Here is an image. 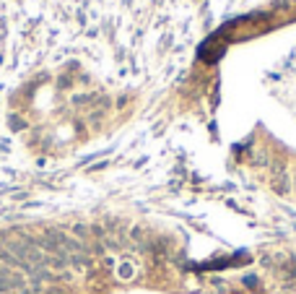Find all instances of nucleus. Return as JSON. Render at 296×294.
Segmentation results:
<instances>
[{"instance_id": "20e7f679", "label": "nucleus", "mask_w": 296, "mask_h": 294, "mask_svg": "<svg viewBox=\"0 0 296 294\" xmlns=\"http://www.w3.org/2000/svg\"><path fill=\"white\" fill-rule=\"evenodd\" d=\"M21 294H42L37 286H26V289H21Z\"/></svg>"}, {"instance_id": "7ed1b4c3", "label": "nucleus", "mask_w": 296, "mask_h": 294, "mask_svg": "<svg viewBox=\"0 0 296 294\" xmlns=\"http://www.w3.org/2000/svg\"><path fill=\"white\" fill-rule=\"evenodd\" d=\"M42 294H65V289H60V286H52V289H44Z\"/></svg>"}, {"instance_id": "f257e3e1", "label": "nucleus", "mask_w": 296, "mask_h": 294, "mask_svg": "<svg viewBox=\"0 0 296 294\" xmlns=\"http://www.w3.org/2000/svg\"><path fill=\"white\" fill-rule=\"evenodd\" d=\"M120 276H122V278H133V266L122 263V266H120Z\"/></svg>"}, {"instance_id": "f03ea898", "label": "nucleus", "mask_w": 296, "mask_h": 294, "mask_svg": "<svg viewBox=\"0 0 296 294\" xmlns=\"http://www.w3.org/2000/svg\"><path fill=\"white\" fill-rule=\"evenodd\" d=\"M75 235H78V237H88V229H86L83 224H78V227H75Z\"/></svg>"}]
</instances>
